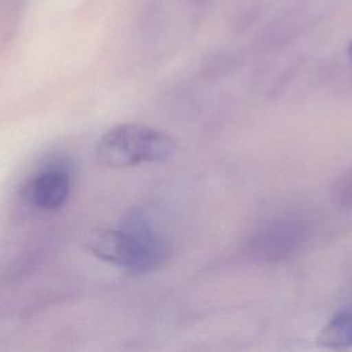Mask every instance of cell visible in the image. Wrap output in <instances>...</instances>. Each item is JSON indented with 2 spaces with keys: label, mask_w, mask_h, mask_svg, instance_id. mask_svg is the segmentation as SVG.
I'll return each instance as SVG.
<instances>
[{
  "label": "cell",
  "mask_w": 352,
  "mask_h": 352,
  "mask_svg": "<svg viewBox=\"0 0 352 352\" xmlns=\"http://www.w3.org/2000/svg\"><path fill=\"white\" fill-rule=\"evenodd\" d=\"M88 250L129 274H148L162 268L170 256L166 239L139 209L129 210L114 228L94 231Z\"/></svg>",
  "instance_id": "cell-1"
},
{
  "label": "cell",
  "mask_w": 352,
  "mask_h": 352,
  "mask_svg": "<svg viewBox=\"0 0 352 352\" xmlns=\"http://www.w3.org/2000/svg\"><path fill=\"white\" fill-rule=\"evenodd\" d=\"M176 140L165 131L139 124H118L96 142V160L109 168H129L140 164L165 162L175 155Z\"/></svg>",
  "instance_id": "cell-2"
},
{
  "label": "cell",
  "mask_w": 352,
  "mask_h": 352,
  "mask_svg": "<svg viewBox=\"0 0 352 352\" xmlns=\"http://www.w3.org/2000/svg\"><path fill=\"white\" fill-rule=\"evenodd\" d=\"M214 0H139L138 19L143 33L168 38L190 32L212 10Z\"/></svg>",
  "instance_id": "cell-3"
},
{
  "label": "cell",
  "mask_w": 352,
  "mask_h": 352,
  "mask_svg": "<svg viewBox=\"0 0 352 352\" xmlns=\"http://www.w3.org/2000/svg\"><path fill=\"white\" fill-rule=\"evenodd\" d=\"M73 172L67 162L55 161L37 170L23 187L25 201L38 210L62 208L72 191Z\"/></svg>",
  "instance_id": "cell-4"
},
{
  "label": "cell",
  "mask_w": 352,
  "mask_h": 352,
  "mask_svg": "<svg viewBox=\"0 0 352 352\" xmlns=\"http://www.w3.org/2000/svg\"><path fill=\"white\" fill-rule=\"evenodd\" d=\"M318 344L341 349L352 346V304L338 309L318 334Z\"/></svg>",
  "instance_id": "cell-5"
},
{
  "label": "cell",
  "mask_w": 352,
  "mask_h": 352,
  "mask_svg": "<svg viewBox=\"0 0 352 352\" xmlns=\"http://www.w3.org/2000/svg\"><path fill=\"white\" fill-rule=\"evenodd\" d=\"M337 199L344 206H352V172L341 179L337 187Z\"/></svg>",
  "instance_id": "cell-6"
},
{
  "label": "cell",
  "mask_w": 352,
  "mask_h": 352,
  "mask_svg": "<svg viewBox=\"0 0 352 352\" xmlns=\"http://www.w3.org/2000/svg\"><path fill=\"white\" fill-rule=\"evenodd\" d=\"M25 4L26 0H0V11L3 18H11L12 22L14 18L19 16Z\"/></svg>",
  "instance_id": "cell-7"
},
{
  "label": "cell",
  "mask_w": 352,
  "mask_h": 352,
  "mask_svg": "<svg viewBox=\"0 0 352 352\" xmlns=\"http://www.w3.org/2000/svg\"><path fill=\"white\" fill-rule=\"evenodd\" d=\"M348 54H349V58L352 59V41H351V44H349V47H348Z\"/></svg>",
  "instance_id": "cell-8"
}]
</instances>
